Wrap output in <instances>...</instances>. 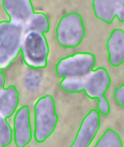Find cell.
<instances>
[{"label":"cell","mask_w":124,"mask_h":147,"mask_svg":"<svg viewBox=\"0 0 124 147\" xmlns=\"http://www.w3.org/2000/svg\"><path fill=\"white\" fill-rule=\"evenodd\" d=\"M35 139L43 143L51 136L56 129L58 115L53 97L45 95L38 100L34 107Z\"/></svg>","instance_id":"3957f363"},{"label":"cell","mask_w":124,"mask_h":147,"mask_svg":"<svg viewBox=\"0 0 124 147\" xmlns=\"http://www.w3.org/2000/svg\"><path fill=\"white\" fill-rule=\"evenodd\" d=\"M111 80L107 69L99 67L83 77L64 78L60 87L68 93L84 91L90 99H99L105 95L111 85Z\"/></svg>","instance_id":"6da1fadb"},{"label":"cell","mask_w":124,"mask_h":147,"mask_svg":"<svg viewBox=\"0 0 124 147\" xmlns=\"http://www.w3.org/2000/svg\"><path fill=\"white\" fill-rule=\"evenodd\" d=\"M95 147H123V143L119 134L108 128L100 138Z\"/></svg>","instance_id":"5bb4252c"},{"label":"cell","mask_w":124,"mask_h":147,"mask_svg":"<svg viewBox=\"0 0 124 147\" xmlns=\"http://www.w3.org/2000/svg\"><path fill=\"white\" fill-rule=\"evenodd\" d=\"M109 62L113 66H119L124 62V32L117 28L111 32L107 40Z\"/></svg>","instance_id":"30bf717a"},{"label":"cell","mask_w":124,"mask_h":147,"mask_svg":"<svg viewBox=\"0 0 124 147\" xmlns=\"http://www.w3.org/2000/svg\"><path fill=\"white\" fill-rule=\"evenodd\" d=\"M2 5L9 21L25 30L35 14L31 0H2Z\"/></svg>","instance_id":"ba28073f"},{"label":"cell","mask_w":124,"mask_h":147,"mask_svg":"<svg viewBox=\"0 0 124 147\" xmlns=\"http://www.w3.org/2000/svg\"><path fill=\"white\" fill-rule=\"evenodd\" d=\"M5 76L4 75L3 73H0V90L5 89Z\"/></svg>","instance_id":"d6986e66"},{"label":"cell","mask_w":124,"mask_h":147,"mask_svg":"<svg viewBox=\"0 0 124 147\" xmlns=\"http://www.w3.org/2000/svg\"><path fill=\"white\" fill-rule=\"evenodd\" d=\"M56 40L64 48H76L85 36V28L81 15L70 12L62 17L56 30Z\"/></svg>","instance_id":"5b68a950"},{"label":"cell","mask_w":124,"mask_h":147,"mask_svg":"<svg viewBox=\"0 0 124 147\" xmlns=\"http://www.w3.org/2000/svg\"><path fill=\"white\" fill-rule=\"evenodd\" d=\"M100 125V113L97 110H90L83 118L74 141L70 147H89Z\"/></svg>","instance_id":"52a82bcc"},{"label":"cell","mask_w":124,"mask_h":147,"mask_svg":"<svg viewBox=\"0 0 124 147\" xmlns=\"http://www.w3.org/2000/svg\"><path fill=\"white\" fill-rule=\"evenodd\" d=\"M114 97L118 104L124 107V84L115 89L114 92Z\"/></svg>","instance_id":"e0dca14e"},{"label":"cell","mask_w":124,"mask_h":147,"mask_svg":"<svg viewBox=\"0 0 124 147\" xmlns=\"http://www.w3.org/2000/svg\"><path fill=\"white\" fill-rule=\"evenodd\" d=\"M98 110L100 113L104 115H108L111 111V106L105 95L98 99Z\"/></svg>","instance_id":"2e32d148"},{"label":"cell","mask_w":124,"mask_h":147,"mask_svg":"<svg viewBox=\"0 0 124 147\" xmlns=\"http://www.w3.org/2000/svg\"><path fill=\"white\" fill-rule=\"evenodd\" d=\"M25 28L10 21L0 22V69L7 68L22 50Z\"/></svg>","instance_id":"7a4b0ae2"},{"label":"cell","mask_w":124,"mask_h":147,"mask_svg":"<svg viewBox=\"0 0 124 147\" xmlns=\"http://www.w3.org/2000/svg\"><path fill=\"white\" fill-rule=\"evenodd\" d=\"M117 18L118 19L119 22H124V0H121V9H120V12L118 13V15L117 16Z\"/></svg>","instance_id":"ac0fdd59"},{"label":"cell","mask_w":124,"mask_h":147,"mask_svg":"<svg viewBox=\"0 0 124 147\" xmlns=\"http://www.w3.org/2000/svg\"><path fill=\"white\" fill-rule=\"evenodd\" d=\"M21 51L24 61L30 67L44 69L47 66L49 47L47 39L42 32H27L24 37Z\"/></svg>","instance_id":"277c9868"},{"label":"cell","mask_w":124,"mask_h":147,"mask_svg":"<svg viewBox=\"0 0 124 147\" xmlns=\"http://www.w3.org/2000/svg\"><path fill=\"white\" fill-rule=\"evenodd\" d=\"M19 92L14 85L0 90V117L7 118L15 113L19 105Z\"/></svg>","instance_id":"7c38bea8"},{"label":"cell","mask_w":124,"mask_h":147,"mask_svg":"<svg viewBox=\"0 0 124 147\" xmlns=\"http://www.w3.org/2000/svg\"><path fill=\"white\" fill-rule=\"evenodd\" d=\"M96 58L89 52H80L62 58L56 66L57 76L62 78L83 77L93 71Z\"/></svg>","instance_id":"8992f818"},{"label":"cell","mask_w":124,"mask_h":147,"mask_svg":"<svg viewBox=\"0 0 124 147\" xmlns=\"http://www.w3.org/2000/svg\"><path fill=\"white\" fill-rule=\"evenodd\" d=\"M32 137L29 107L24 105L17 111L14 118V138L17 147H25Z\"/></svg>","instance_id":"9c48e42d"},{"label":"cell","mask_w":124,"mask_h":147,"mask_svg":"<svg viewBox=\"0 0 124 147\" xmlns=\"http://www.w3.org/2000/svg\"><path fill=\"white\" fill-rule=\"evenodd\" d=\"M50 30V25L48 17L43 12H35L33 18L25 28V34L31 31L47 33Z\"/></svg>","instance_id":"4fadbf2b"},{"label":"cell","mask_w":124,"mask_h":147,"mask_svg":"<svg viewBox=\"0 0 124 147\" xmlns=\"http://www.w3.org/2000/svg\"><path fill=\"white\" fill-rule=\"evenodd\" d=\"M12 131L7 118L0 117V147H6L12 140Z\"/></svg>","instance_id":"9a60e30c"},{"label":"cell","mask_w":124,"mask_h":147,"mask_svg":"<svg viewBox=\"0 0 124 147\" xmlns=\"http://www.w3.org/2000/svg\"><path fill=\"white\" fill-rule=\"evenodd\" d=\"M121 5V0H94L92 8L98 19L111 25L118 15Z\"/></svg>","instance_id":"8fae6325"}]
</instances>
